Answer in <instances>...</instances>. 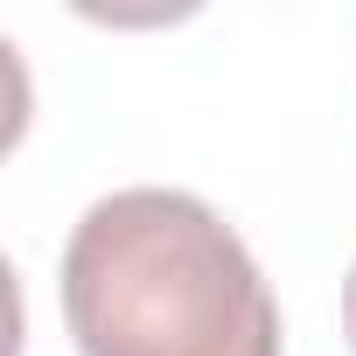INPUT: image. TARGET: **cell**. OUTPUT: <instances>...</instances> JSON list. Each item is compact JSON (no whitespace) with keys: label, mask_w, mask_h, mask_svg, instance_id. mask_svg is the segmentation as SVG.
<instances>
[{"label":"cell","mask_w":356,"mask_h":356,"mask_svg":"<svg viewBox=\"0 0 356 356\" xmlns=\"http://www.w3.org/2000/svg\"><path fill=\"white\" fill-rule=\"evenodd\" d=\"M84 356H280V307L245 238L182 189H119L63 245Z\"/></svg>","instance_id":"6da1fadb"},{"label":"cell","mask_w":356,"mask_h":356,"mask_svg":"<svg viewBox=\"0 0 356 356\" xmlns=\"http://www.w3.org/2000/svg\"><path fill=\"white\" fill-rule=\"evenodd\" d=\"M342 328H349V349H356V266H349V280H342Z\"/></svg>","instance_id":"7a4b0ae2"}]
</instances>
